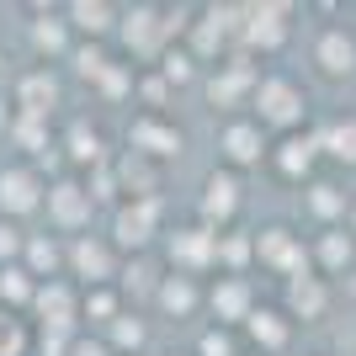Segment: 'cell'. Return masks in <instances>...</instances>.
I'll list each match as a JSON object with an SVG mask.
<instances>
[{"mask_svg": "<svg viewBox=\"0 0 356 356\" xmlns=\"http://www.w3.org/2000/svg\"><path fill=\"white\" fill-rule=\"evenodd\" d=\"M250 106H255V122H261V128H277V134L287 138V134H298V122L309 112V96H303V86L287 80V74H261Z\"/></svg>", "mask_w": 356, "mask_h": 356, "instance_id": "6da1fadb", "label": "cell"}, {"mask_svg": "<svg viewBox=\"0 0 356 356\" xmlns=\"http://www.w3.org/2000/svg\"><path fill=\"white\" fill-rule=\"evenodd\" d=\"M218 154H223V170H245V165H261L271 154L266 144V128L255 118H234L218 128Z\"/></svg>", "mask_w": 356, "mask_h": 356, "instance_id": "7a4b0ae2", "label": "cell"}, {"mask_svg": "<svg viewBox=\"0 0 356 356\" xmlns=\"http://www.w3.org/2000/svg\"><path fill=\"white\" fill-rule=\"evenodd\" d=\"M255 261L266 271H277V277H303V266H309V250H303V239L293 234V229H282V223H271V229H261L255 234Z\"/></svg>", "mask_w": 356, "mask_h": 356, "instance_id": "3957f363", "label": "cell"}, {"mask_svg": "<svg viewBox=\"0 0 356 356\" xmlns=\"http://www.w3.org/2000/svg\"><path fill=\"white\" fill-rule=\"evenodd\" d=\"M170 261L181 266V277H192V271L218 266V229H208V223L176 229V234H170Z\"/></svg>", "mask_w": 356, "mask_h": 356, "instance_id": "277c9868", "label": "cell"}, {"mask_svg": "<svg viewBox=\"0 0 356 356\" xmlns=\"http://www.w3.org/2000/svg\"><path fill=\"white\" fill-rule=\"evenodd\" d=\"M239 202H245L239 170H213V176L202 181V202H197V213H202V223H208V229H223V223L239 213Z\"/></svg>", "mask_w": 356, "mask_h": 356, "instance_id": "5b68a950", "label": "cell"}, {"mask_svg": "<svg viewBox=\"0 0 356 356\" xmlns=\"http://www.w3.org/2000/svg\"><path fill=\"white\" fill-rule=\"evenodd\" d=\"M293 6H245V32H239V43L245 48H261V54H277L287 43V22Z\"/></svg>", "mask_w": 356, "mask_h": 356, "instance_id": "8992f818", "label": "cell"}, {"mask_svg": "<svg viewBox=\"0 0 356 356\" xmlns=\"http://www.w3.org/2000/svg\"><path fill=\"white\" fill-rule=\"evenodd\" d=\"M319 154H325V149H319V134H287L282 144L271 149V165H277V176H287V181H309Z\"/></svg>", "mask_w": 356, "mask_h": 356, "instance_id": "52a82bcc", "label": "cell"}, {"mask_svg": "<svg viewBox=\"0 0 356 356\" xmlns=\"http://www.w3.org/2000/svg\"><path fill=\"white\" fill-rule=\"evenodd\" d=\"M314 64H319V74H330V80H346V74L356 70V38L346 27H325L314 38Z\"/></svg>", "mask_w": 356, "mask_h": 356, "instance_id": "ba28073f", "label": "cell"}, {"mask_svg": "<svg viewBox=\"0 0 356 356\" xmlns=\"http://www.w3.org/2000/svg\"><path fill=\"white\" fill-rule=\"evenodd\" d=\"M208 303H213V314H218L223 330L245 325V319L255 314V298H250V282H245V277H218L213 293H208Z\"/></svg>", "mask_w": 356, "mask_h": 356, "instance_id": "9c48e42d", "label": "cell"}, {"mask_svg": "<svg viewBox=\"0 0 356 356\" xmlns=\"http://www.w3.org/2000/svg\"><path fill=\"white\" fill-rule=\"evenodd\" d=\"M154 6H138V11H128V22H122V38H128V48L134 54H165V43H170V32H176V22H154Z\"/></svg>", "mask_w": 356, "mask_h": 356, "instance_id": "30bf717a", "label": "cell"}, {"mask_svg": "<svg viewBox=\"0 0 356 356\" xmlns=\"http://www.w3.org/2000/svg\"><path fill=\"white\" fill-rule=\"evenodd\" d=\"M330 314V282L325 277H314V271H303V277H293L287 282V319H325Z\"/></svg>", "mask_w": 356, "mask_h": 356, "instance_id": "8fae6325", "label": "cell"}, {"mask_svg": "<svg viewBox=\"0 0 356 356\" xmlns=\"http://www.w3.org/2000/svg\"><path fill=\"white\" fill-rule=\"evenodd\" d=\"M128 144H134V154H144V160H170V154H181V128H170V122H160V118H138L134 128H128Z\"/></svg>", "mask_w": 356, "mask_h": 356, "instance_id": "7c38bea8", "label": "cell"}, {"mask_svg": "<svg viewBox=\"0 0 356 356\" xmlns=\"http://www.w3.org/2000/svg\"><path fill=\"white\" fill-rule=\"evenodd\" d=\"M38 202H43V181L32 176L27 165H16V170H0V213L22 218V213H32Z\"/></svg>", "mask_w": 356, "mask_h": 356, "instance_id": "4fadbf2b", "label": "cell"}, {"mask_svg": "<svg viewBox=\"0 0 356 356\" xmlns=\"http://www.w3.org/2000/svg\"><path fill=\"white\" fill-rule=\"evenodd\" d=\"M154 223H160V202L149 197V202H122L118 208V245L122 250H144L149 234H154Z\"/></svg>", "mask_w": 356, "mask_h": 356, "instance_id": "5bb4252c", "label": "cell"}, {"mask_svg": "<svg viewBox=\"0 0 356 356\" xmlns=\"http://www.w3.org/2000/svg\"><path fill=\"white\" fill-rule=\"evenodd\" d=\"M70 266L80 271L90 287H106V282H112V271H118V261H112V250H106L102 239L80 234V239L70 245Z\"/></svg>", "mask_w": 356, "mask_h": 356, "instance_id": "9a60e30c", "label": "cell"}, {"mask_svg": "<svg viewBox=\"0 0 356 356\" xmlns=\"http://www.w3.org/2000/svg\"><path fill=\"white\" fill-rule=\"evenodd\" d=\"M48 218L59 223V229H86L90 223V192L74 186V181H59L48 192Z\"/></svg>", "mask_w": 356, "mask_h": 356, "instance_id": "2e32d148", "label": "cell"}, {"mask_svg": "<svg viewBox=\"0 0 356 356\" xmlns=\"http://www.w3.org/2000/svg\"><path fill=\"white\" fill-rule=\"evenodd\" d=\"M255 86H261V74L250 70V59H229V64H218V74L208 80V90H213V102H239V96H255Z\"/></svg>", "mask_w": 356, "mask_h": 356, "instance_id": "e0dca14e", "label": "cell"}, {"mask_svg": "<svg viewBox=\"0 0 356 356\" xmlns=\"http://www.w3.org/2000/svg\"><path fill=\"white\" fill-rule=\"evenodd\" d=\"M314 261H319V271H330V277H346L351 271V261H356V239H351V229H325L319 234V245H314Z\"/></svg>", "mask_w": 356, "mask_h": 356, "instance_id": "ac0fdd59", "label": "cell"}, {"mask_svg": "<svg viewBox=\"0 0 356 356\" xmlns=\"http://www.w3.org/2000/svg\"><path fill=\"white\" fill-rule=\"evenodd\" d=\"M303 208H309L319 223L341 229V223H346V213H351V202H346V192L335 186V181H309V192H303Z\"/></svg>", "mask_w": 356, "mask_h": 356, "instance_id": "d6986e66", "label": "cell"}, {"mask_svg": "<svg viewBox=\"0 0 356 356\" xmlns=\"http://www.w3.org/2000/svg\"><path fill=\"white\" fill-rule=\"evenodd\" d=\"M245 330H250V341L261 346V351H282V346L293 341V319H287L282 309H255L250 319H245Z\"/></svg>", "mask_w": 356, "mask_h": 356, "instance_id": "ffe728a7", "label": "cell"}, {"mask_svg": "<svg viewBox=\"0 0 356 356\" xmlns=\"http://www.w3.org/2000/svg\"><path fill=\"white\" fill-rule=\"evenodd\" d=\"M54 102H59V86H54V74H48V70H32L27 80L16 86V106H22L27 118H43Z\"/></svg>", "mask_w": 356, "mask_h": 356, "instance_id": "44dd1931", "label": "cell"}, {"mask_svg": "<svg viewBox=\"0 0 356 356\" xmlns=\"http://www.w3.org/2000/svg\"><path fill=\"white\" fill-rule=\"evenodd\" d=\"M38 314H43V325L48 330H70V319H74V293L64 282H48V287H38Z\"/></svg>", "mask_w": 356, "mask_h": 356, "instance_id": "7402d4cb", "label": "cell"}, {"mask_svg": "<svg viewBox=\"0 0 356 356\" xmlns=\"http://www.w3.org/2000/svg\"><path fill=\"white\" fill-rule=\"evenodd\" d=\"M319 149L335 165H356V118H335L330 128H319Z\"/></svg>", "mask_w": 356, "mask_h": 356, "instance_id": "603a6c76", "label": "cell"}, {"mask_svg": "<svg viewBox=\"0 0 356 356\" xmlns=\"http://www.w3.org/2000/svg\"><path fill=\"white\" fill-rule=\"evenodd\" d=\"M118 176H122V186L134 192V202H149V197L160 192V176L149 170V160H144V154H134V149L118 160Z\"/></svg>", "mask_w": 356, "mask_h": 356, "instance_id": "cb8c5ba5", "label": "cell"}, {"mask_svg": "<svg viewBox=\"0 0 356 356\" xmlns=\"http://www.w3.org/2000/svg\"><path fill=\"white\" fill-rule=\"evenodd\" d=\"M154 298H160V309H165V314H176V319H186V314H192L197 303H202L197 282H192V277H181V271H176V277H165Z\"/></svg>", "mask_w": 356, "mask_h": 356, "instance_id": "d4e9b609", "label": "cell"}, {"mask_svg": "<svg viewBox=\"0 0 356 356\" xmlns=\"http://www.w3.org/2000/svg\"><path fill=\"white\" fill-rule=\"evenodd\" d=\"M255 255V234H239V229H229V234H218V266L223 277H245V261Z\"/></svg>", "mask_w": 356, "mask_h": 356, "instance_id": "484cf974", "label": "cell"}, {"mask_svg": "<svg viewBox=\"0 0 356 356\" xmlns=\"http://www.w3.org/2000/svg\"><path fill=\"white\" fill-rule=\"evenodd\" d=\"M70 16H74V27L80 32H90V38H102V32H112V6H102V0H80V6H70Z\"/></svg>", "mask_w": 356, "mask_h": 356, "instance_id": "4316f807", "label": "cell"}, {"mask_svg": "<svg viewBox=\"0 0 356 356\" xmlns=\"http://www.w3.org/2000/svg\"><path fill=\"white\" fill-rule=\"evenodd\" d=\"M0 298H6V303H32V298H38V287H32V271H22V266H0Z\"/></svg>", "mask_w": 356, "mask_h": 356, "instance_id": "83f0119b", "label": "cell"}, {"mask_svg": "<svg viewBox=\"0 0 356 356\" xmlns=\"http://www.w3.org/2000/svg\"><path fill=\"white\" fill-rule=\"evenodd\" d=\"M160 74L170 80V86H186L197 74V59H192V48H165L160 54Z\"/></svg>", "mask_w": 356, "mask_h": 356, "instance_id": "f1b7e54d", "label": "cell"}, {"mask_svg": "<svg viewBox=\"0 0 356 356\" xmlns=\"http://www.w3.org/2000/svg\"><path fill=\"white\" fill-rule=\"evenodd\" d=\"M197 356H239V341H234V330H202V341H197Z\"/></svg>", "mask_w": 356, "mask_h": 356, "instance_id": "f546056e", "label": "cell"}, {"mask_svg": "<svg viewBox=\"0 0 356 356\" xmlns=\"http://www.w3.org/2000/svg\"><path fill=\"white\" fill-rule=\"evenodd\" d=\"M86 314H90V319H102V325L122 319V309H118V293H112V287H90V293H86Z\"/></svg>", "mask_w": 356, "mask_h": 356, "instance_id": "4dcf8cb0", "label": "cell"}, {"mask_svg": "<svg viewBox=\"0 0 356 356\" xmlns=\"http://www.w3.org/2000/svg\"><path fill=\"white\" fill-rule=\"evenodd\" d=\"M160 282H165V277H154V266H149V261H134V266H128V277H122V287H128V293H138V298L160 293Z\"/></svg>", "mask_w": 356, "mask_h": 356, "instance_id": "1f68e13d", "label": "cell"}, {"mask_svg": "<svg viewBox=\"0 0 356 356\" xmlns=\"http://www.w3.org/2000/svg\"><path fill=\"white\" fill-rule=\"evenodd\" d=\"M112 346H118V351H138V346H144V325H138V319H128V314H122V319H112Z\"/></svg>", "mask_w": 356, "mask_h": 356, "instance_id": "d6a6232c", "label": "cell"}, {"mask_svg": "<svg viewBox=\"0 0 356 356\" xmlns=\"http://www.w3.org/2000/svg\"><path fill=\"white\" fill-rule=\"evenodd\" d=\"M22 351H27V330L11 314H0V356H22Z\"/></svg>", "mask_w": 356, "mask_h": 356, "instance_id": "836d02e7", "label": "cell"}, {"mask_svg": "<svg viewBox=\"0 0 356 356\" xmlns=\"http://www.w3.org/2000/svg\"><path fill=\"white\" fill-rule=\"evenodd\" d=\"M27 261H32V271H54L64 255H59V245H54V239H27Z\"/></svg>", "mask_w": 356, "mask_h": 356, "instance_id": "e575fe53", "label": "cell"}, {"mask_svg": "<svg viewBox=\"0 0 356 356\" xmlns=\"http://www.w3.org/2000/svg\"><path fill=\"white\" fill-rule=\"evenodd\" d=\"M70 154H74V160H90V165H96V160H102V138L86 134V128H74V134H70Z\"/></svg>", "mask_w": 356, "mask_h": 356, "instance_id": "d590c367", "label": "cell"}, {"mask_svg": "<svg viewBox=\"0 0 356 356\" xmlns=\"http://www.w3.org/2000/svg\"><path fill=\"white\" fill-rule=\"evenodd\" d=\"M32 43L43 48V54H59L64 48V27L59 22H38V27H32Z\"/></svg>", "mask_w": 356, "mask_h": 356, "instance_id": "8d00e7d4", "label": "cell"}, {"mask_svg": "<svg viewBox=\"0 0 356 356\" xmlns=\"http://www.w3.org/2000/svg\"><path fill=\"white\" fill-rule=\"evenodd\" d=\"M138 90H144L149 106H160L165 96H170V80H165V74H149V80H138Z\"/></svg>", "mask_w": 356, "mask_h": 356, "instance_id": "74e56055", "label": "cell"}, {"mask_svg": "<svg viewBox=\"0 0 356 356\" xmlns=\"http://www.w3.org/2000/svg\"><path fill=\"white\" fill-rule=\"evenodd\" d=\"M74 64H80V74H106L102 48H80V54H74Z\"/></svg>", "mask_w": 356, "mask_h": 356, "instance_id": "f35d334b", "label": "cell"}, {"mask_svg": "<svg viewBox=\"0 0 356 356\" xmlns=\"http://www.w3.org/2000/svg\"><path fill=\"white\" fill-rule=\"evenodd\" d=\"M16 250H22V234H16L11 223H0V266H11Z\"/></svg>", "mask_w": 356, "mask_h": 356, "instance_id": "ab89813d", "label": "cell"}, {"mask_svg": "<svg viewBox=\"0 0 356 356\" xmlns=\"http://www.w3.org/2000/svg\"><path fill=\"white\" fill-rule=\"evenodd\" d=\"M70 356H112V346H106V341H74Z\"/></svg>", "mask_w": 356, "mask_h": 356, "instance_id": "60d3db41", "label": "cell"}, {"mask_svg": "<svg viewBox=\"0 0 356 356\" xmlns=\"http://www.w3.org/2000/svg\"><path fill=\"white\" fill-rule=\"evenodd\" d=\"M346 229H351V239H356V202H351V213H346Z\"/></svg>", "mask_w": 356, "mask_h": 356, "instance_id": "b9f144b4", "label": "cell"}, {"mask_svg": "<svg viewBox=\"0 0 356 356\" xmlns=\"http://www.w3.org/2000/svg\"><path fill=\"white\" fill-rule=\"evenodd\" d=\"M0 128H6V102H0Z\"/></svg>", "mask_w": 356, "mask_h": 356, "instance_id": "7bdbcfd3", "label": "cell"}]
</instances>
